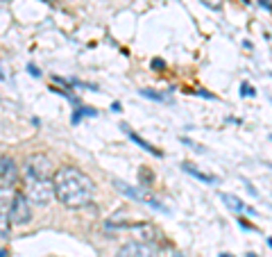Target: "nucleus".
<instances>
[{
  "mask_svg": "<svg viewBox=\"0 0 272 257\" xmlns=\"http://www.w3.org/2000/svg\"><path fill=\"white\" fill-rule=\"evenodd\" d=\"M54 196L66 207H84L93 200L95 182L75 166H61L54 171Z\"/></svg>",
  "mask_w": 272,
  "mask_h": 257,
  "instance_id": "f257e3e1",
  "label": "nucleus"
},
{
  "mask_svg": "<svg viewBox=\"0 0 272 257\" xmlns=\"http://www.w3.org/2000/svg\"><path fill=\"white\" fill-rule=\"evenodd\" d=\"M23 193L30 198L34 205H48L54 196V178H34V175H23Z\"/></svg>",
  "mask_w": 272,
  "mask_h": 257,
  "instance_id": "f03ea898",
  "label": "nucleus"
},
{
  "mask_svg": "<svg viewBox=\"0 0 272 257\" xmlns=\"http://www.w3.org/2000/svg\"><path fill=\"white\" fill-rule=\"evenodd\" d=\"M23 175H34V178H54L52 164L45 155H30L23 164Z\"/></svg>",
  "mask_w": 272,
  "mask_h": 257,
  "instance_id": "7ed1b4c3",
  "label": "nucleus"
},
{
  "mask_svg": "<svg viewBox=\"0 0 272 257\" xmlns=\"http://www.w3.org/2000/svg\"><path fill=\"white\" fill-rule=\"evenodd\" d=\"M9 219L16 225H25L32 219V210H30V198L25 193H14L12 205H9Z\"/></svg>",
  "mask_w": 272,
  "mask_h": 257,
  "instance_id": "20e7f679",
  "label": "nucleus"
},
{
  "mask_svg": "<svg viewBox=\"0 0 272 257\" xmlns=\"http://www.w3.org/2000/svg\"><path fill=\"white\" fill-rule=\"evenodd\" d=\"M113 187L118 189L120 193H125L127 198H131V200H139V202H145V205H150V207H154V210H159V212H168L166 207L161 205V202L157 200V198H150L145 191H141L139 187H131V184H127V182H122V180H113Z\"/></svg>",
  "mask_w": 272,
  "mask_h": 257,
  "instance_id": "39448f33",
  "label": "nucleus"
},
{
  "mask_svg": "<svg viewBox=\"0 0 272 257\" xmlns=\"http://www.w3.org/2000/svg\"><path fill=\"white\" fill-rule=\"evenodd\" d=\"M116 257H159V250L150 241H129L116 252Z\"/></svg>",
  "mask_w": 272,
  "mask_h": 257,
  "instance_id": "423d86ee",
  "label": "nucleus"
},
{
  "mask_svg": "<svg viewBox=\"0 0 272 257\" xmlns=\"http://www.w3.org/2000/svg\"><path fill=\"white\" fill-rule=\"evenodd\" d=\"M16 180H18V169H16V164H14L12 157L5 155L3 160H0V187H3V191H7V189H14Z\"/></svg>",
  "mask_w": 272,
  "mask_h": 257,
  "instance_id": "0eeeda50",
  "label": "nucleus"
},
{
  "mask_svg": "<svg viewBox=\"0 0 272 257\" xmlns=\"http://www.w3.org/2000/svg\"><path fill=\"white\" fill-rule=\"evenodd\" d=\"M181 171H184V173H188V175H193L195 180H199V182H207V184H218V178L216 175H209V173H202V171L199 169H195L193 164H188V162H186V164H181Z\"/></svg>",
  "mask_w": 272,
  "mask_h": 257,
  "instance_id": "6e6552de",
  "label": "nucleus"
},
{
  "mask_svg": "<svg viewBox=\"0 0 272 257\" xmlns=\"http://www.w3.org/2000/svg\"><path fill=\"white\" fill-rule=\"evenodd\" d=\"M122 130H125V132H127V137H129L131 141L136 143V146H141V148H143L145 152H150V155H157V157H161V150H157V148H154L152 143H148V141H145V139H141L136 132H131V130L127 128V125H122Z\"/></svg>",
  "mask_w": 272,
  "mask_h": 257,
  "instance_id": "1a4fd4ad",
  "label": "nucleus"
},
{
  "mask_svg": "<svg viewBox=\"0 0 272 257\" xmlns=\"http://www.w3.org/2000/svg\"><path fill=\"white\" fill-rule=\"evenodd\" d=\"M220 198H222V202H225L231 212H243L245 210V202L240 200L238 196H234V193H222Z\"/></svg>",
  "mask_w": 272,
  "mask_h": 257,
  "instance_id": "9d476101",
  "label": "nucleus"
},
{
  "mask_svg": "<svg viewBox=\"0 0 272 257\" xmlns=\"http://www.w3.org/2000/svg\"><path fill=\"white\" fill-rule=\"evenodd\" d=\"M141 96H143V98H150V100H159V102L166 100V96H161V93L152 91V89H141Z\"/></svg>",
  "mask_w": 272,
  "mask_h": 257,
  "instance_id": "9b49d317",
  "label": "nucleus"
},
{
  "mask_svg": "<svg viewBox=\"0 0 272 257\" xmlns=\"http://www.w3.org/2000/svg\"><path fill=\"white\" fill-rule=\"evenodd\" d=\"M240 96H247V98L256 96V93H254V87H252V84H247V82L240 84Z\"/></svg>",
  "mask_w": 272,
  "mask_h": 257,
  "instance_id": "f8f14e48",
  "label": "nucleus"
},
{
  "mask_svg": "<svg viewBox=\"0 0 272 257\" xmlns=\"http://www.w3.org/2000/svg\"><path fill=\"white\" fill-rule=\"evenodd\" d=\"M202 3H204L207 7H211V10H220L225 0H202Z\"/></svg>",
  "mask_w": 272,
  "mask_h": 257,
  "instance_id": "ddd939ff",
  "label": "nucleus"
},
{
  "mask_svg": "<svg viewBox=\"0 0 272 257\" xmlns=\"http://www.w3.org/2000/svg\"><path fill=\"white\" fill-rule=\"evenodd\" d=\"M27 71H30V73H32V75H34V78H39V75H41V71H39V69H36V66H34V64H27Z\"/></svg>",
  "mask_w": 272,
  "mask_h": 257,
  "instance_id": "4468645a",
  "label": "nucleus"
},
{
  "mask_svg": "<svg viewBox=\"0 0 272 257\" xmlns=\"http://www.w3.org/2000/svg\"><path fill=\"white\" fill-rule=\"evenodd\" d=\"M163 66L166 64H163L161 60H152V69H163Z\"/></svg>",
  "mask_w": 272,
  "mask_h": 257,
  "instance_id": "2eb2a0df",
  "label": "nucleus"
},
{
  "mask_svg": "<svg viewBox=\"0 0 272 257\" xmlns=\"http://www.w3.org/2000/svg\"><path fill=\"white\" fill-rule=\"evenodd\" d=\"M197 96H202V98H211V100H213V98H216V96H213V93H209V91H197Z\"/></svg>",
  "mask_w": 272,
  "mask_h": 257,
  "instance_id": "dca6fc26",
  "label": "nucleus"
},
{
  "mask_svg": "<svg viewBox=\"0 0 272 257\" xmlns=\"http://www.w3.org/2000/svg\"><path fill=\"white\" fill-rule=\"evenodd\" d=\"M261 3V7H265V10H272V5H270V0H258Z\"/></svg>",
  "mask_w": 272,
  "mask_h": 257,
  "instance_id": "f3484780",
  "label": "nucleus"
},
{
  "mask_svg": "<svg viewBox=\"0 0 272 257\" xmlns=\"http://www.w3.org/2000/svg\"><path fill=\"white\" fill-rule=\"evenodd\" d=\"M111 110H113V112H116V114H118V112L122 110V107H120V102H111Z\"/></svg>",
  "mask_w": 272,
  "mask_h": 257,
  "instance_id": "a211bd4d",
  "label": "nucleus"
},
{
  "mask_svg": "<svg viewBox=\"0 0 272 257\" xmlns=\"http://www.w3.org/2000/svg\"><path fill=\"white\" fill-rule=\"evenodd\" d=\"M172 257H184V255H181V252H175V255H172Z\"/></svg>",
  "mask_w": 272,
  "mask_h": 257,
  "instance_id": "6ab92c4d",
  "label": "nucleus"
},
{
  "mask_svg": "<svg viewBox=\"0 0 272 257\" xmlns=\"http://www.w3.org/2000/svg\"><path fill=\"white\" fill-rule=\"evenodd\" d=\"M218 257H231V255H227V252H222V255H218Z\"/></svg>",
  "mask_w": 272,
  "mask_h": 257,
  "instance_id": "aec40b11",
  "label": "nucleus"
},
{
  "mask_svg": "<svg viewBox=\"0 0 272 257\" xmlns=\"http://www.w3.org/2000/svg\"><path fill=\"white\" fill-rule=\"evenodd\" d=\"M267 243H270V248H272V237H270V239H267Z\"/></svg>",
  "mask_w": 272,
  "mask_h": 257,
  "instance_id": "412c9836",
  "label": "nucleus"
},
{
  "mask_svg": "<svg viewBox=\"0 0 272 257\" xmlns=\"http://www.w3.org/2000/svg\"><path fill=\"white\" fill-rule=\"evenodd\" d=\"M247 257H256V255H254V252H249V255H247Z\"/></svg>",
  "mask_w": 272,
  "mask_h": 257,
  "instance_id": "4be33fe9",
  "label": "nucleus"
},
{
  "mask_svg": "<svg viewBox=\"0 0 272 257\" xmlns=\"http://www.w3.org/2000/svg\"><path fill=\"white\" fill-rule=\"evenodd\" d=\"M243 3H245V5H247V3H249V0H243Z\"/></svg>",
  "mask_w": 272,
  "mask_h": 257,
  "instance_id": "5701e85b",
  "label": "nucleus"
},
{
  "mask_svg": "<svg viewBox=\"0 0 272 257\" xmlns=\"http://www.w3.org/2000/svg\"><path fill=\"white\" fill-rule=\"evenodd\" d=\"M270 139H272V137H270Z\"/></svg>",
  "mask_w": 272,
  "mask_h": 257,
  "instance_id": "b1692460",
  "label": "nucleus"
}]
</instances>
